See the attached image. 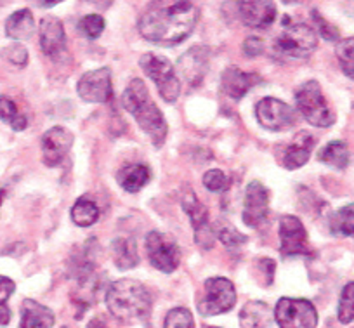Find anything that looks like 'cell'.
I'll return each instance as SVG.
<instances>
[{
  "mask_svg": "<svg viewBox=\"0 0 354 328\" xmlns=\"http://www.w3.org/2000/svg\"><path fill=\"white\" fill-rule=\"evenodd\" d=\"M255 117L261 127L273 132L290 129L297 120L294 108L277 98H262L255 106Z\"/></svg>",
  "mask_w": 354,
  "mask_h": 328,
  "instance_id": "30bf717a",
  "label": "cell"
},
{
  "mask_svg": "<svg viewBox=\"0 0 354 328\" xmlns=\"http://www.w3.org/2000/svg\"><path fill=\"white\" fill-rule=\"evenodd\" d=\"M243 53L248 57H255L262 53V40L257 37H248L243 42Z\"/></svg>",
  "mask_w": 354,
  "mask_h": 328,
  "instance_id": "f35d334b",
  "label": "cell"
},
{
  "mask_svg": "<svg viewBox=\"0 0 354 328\" xmlns=\"http://www.w3.org/2000/svg\"><path fill=\"white\" fill-rule=\"evenodd\" d=\"M238 12H240L241 21L250 28H266L274 23L277 18V6L273 2H259V0H252V2H240L238 4Z\"/></svg>",
  "mask_w": 354,
  "mask_h": 328,
  "instance_id": "d6986e66",
  "label": "cell"
},
{
  "mask_svg": "<svg viewBox=\"0 0 354 328\" xmlns=\"http://www.w3.org/2000/svg\"><path fill=\"white\" fill-rule=\"evenodd\" d=\"M280 254L283 257L311 254L308 231L295 215H283L280 219Z\"/></svg>",
  "mask_w": 354,
  "mask_h": 328,
  "instance_id": "8fae6325",
  "label": "cell"
},
{
  "mask_svg": "<svg viewBox=\"0 0 354 328\" xmlns=\"http://www.w3.org/2000/svg\"><path fill=\"white\" fill-rule=\"evenodd\" d=\"M78 26L88 39H97L104 30V19L100 15H87L80 19Z\"/></svg>",
  "mask_w": 354,
  "mask_h": 328,
  "instance_id": "e575fe53",
  "label": "cell"
},
{
  "mask_svg": "<svg viewBox=\"0 0 354 328\" xmlns=\"http://www.w3.org/2000/svg\"><path fill=\"white\" fill-rule=\"evenodd\" d=\"M274 311L261 300H250L240 311L241 328H268L273 323Z\"/></svg>",
  "mask_w": 354,
  "mask_h": 328,
  "instance_id": "7402d4cb",
  "label": "cell"
},
{
  "mask_svg": "<svg viewBox=\"0 0 354 328\" xmlns=\"http://www.w3.org/2000/svg\"><path fill=\"white\" fill-rule=\"evenodd\" d=\"M205 293L198 299V311L203 316H217L231 311L236 304V290L227 278L214 276L205 280Z\"/></svg>",
  "mask_w": 354,
  "mask_h": 328,
  "instance_id": "52a82bcc",
  "label": "cell"
},
{
  "mask_svg": "<svg viewBox=\"0 0 354 328\" xmlns=\"http://www.w3.org/2000/svg\"><path fill=\"white\" fill-rule=\"evenodd\" d=\"M63 328H66V327H63Z\"/></svg>",
  "mask_w": 354,
  "mask_h": 328,
  "instance_id": "bcb514c9",
  "label": "cell"
},
{
  "mask_svg": "<svg viewBox=\"0 0 354 328\" xmlns=\"http://www.w3.org/2000/svg\"><path fill=\"white\" fill-rule=\"evenodd\" d=\"M274 320L280 328H316L318 313L311 300L281 297L274 307Z\"/></svg>",
  "mask_w": 354,
  "mask_h": 328,
  "instance_id": "ba28073f",
  "label": "cell"
},
{
  "mask_svg": "<svg viewBox=\"0 0 354 328\" xmlns=\"http://www.w3.org/2000/svg\"><path fill=\"white\" fill-rule=\"evenodd\" d=\"M111 254L118 269H132L139 264L138 245L132 238H115L111 244Z\"/></svg>",
  "mask_w": 354,
  "mask_h": 328,
  "instance_id": "cb8c5ba5",
  "label": "cell"
},
{
  "mask_svg": "<svg viewBox=\"0 0 354 328\" xmlns=\"http://www.w3.org/2000/svg\"><path fill=\"white\" fill-rule=\"evenodd\" d=\"M163 328H195V321L186 307H174L167 313Z\"/></svg>",
  "mask_w": 354,
  "mask_h": 328,
  "instance_id": "1f68e13d",
  "label": "cell"
},
{
  "mask_svg": "<svg viewBox=\"0 0 354 328\" xmlns=\"http://www.w3.org/2000/svg\"><path fill=\"white\" fill-rule=\"evenodd\" d=\"M335 56L344 73L354 80V37L344 39L337 44Z\"/></svg>",
  "mask_w": 354,
  "mask_h": 328,
  "instance_id": "f546056e",
  "label": "cell"
},
{
  "mask_svg": "<svg viewBox=\"0 0 354 328\" xmlns=\"http://www.w3.org/2000/svg\"><path fill=\"white\" fill-rule=\"evenodd\" d=\"M139 64L142 71L155 82L160 95L167 102H176L177 98L181 95V82L177 78L172 63L160 54L146 53L141 56Z\"/></svg>",
  "mask_w": 354,
  "mask_h": 328,
  "instance_id": "8992f818",
  "label": "cell"
},
{
  "mask_svg": "<svg viewBox=\"0 0 354 328\" xmlns=\"http://www.w3.org/2000/svg\"><path fill=\"white\" fill-rule=\"evenodd\" d=\"M285 28L274 40V47L283 56L288 57H308L315 53L318 46V33L306 23H290V18H285Z\"/></svg>",
  "mask_w": 354,
  "mask_h": 328,
  "instance_id": "5b68a950",
  "label": "cell"
},
{
  "mask_svg": "<svg viewBox=\"0 0 354 328\" xmlns=\"http://www.w3.org/2000/svg\"><path fill=\"white\" fill-rule=\"evenodd\" d=\"M122 104L136 118L139 127L149 136L156 148L163 145L167 138V122L158 106L149 98L148 87L141 78H132L122 94Z\"/></svg>",
  "mask_w": 354,
  "mask_h": 328,
  "instance_id": "7a4b0ae2",
  "label": "cell"
},
{
  "mask_svg": "<svg viewBox=\"0 0 354 328\" xmlns=\"http://www.w3.org/2000/svg\"><path fill=\"white\" fill-rule=\"evenodd\" d=\"M54 314L49 307L33 299H25L21 304V323L19 328H53Z\"/></svg>",
  "mask_w": 354,
  "mask_h": 328,
  "instance_id": "44dd1931",
  "label": "cell"
},
{
  "mask_svg": "<svg viewBox=\"0 0 354 328\" xmlns=\"http://www.w3.org/2000/svg\"><path fill=\"white\" fill-rule=\"evenodd\" d=\"M313 148H315V138H313L311 132L301 131L294 136L290 145L283 148V153L280 156L281 165L288 170L301 169L302 165L308 163Z\"/></svg>",
  "mask_w": 354,
  "mask_h": 328,
  "instance_id": "ac0fdd59",
  "label": "cell"
},
{
  "mask_svg": "<svg viewBox=\"0 0 354 328\" xmlns=\"http://www.w3.org/2000/svg\"><path fill=\"white\" fill-rule=\"evenodd\" d=\"M313 18H315V23H316V33H319L323 39L330 40V42L339 39V30H337L333 25H330L325 18H322L318 12L313 11Z\"/></svg>",
  "mask_w": 354,
  "mask_h": 328,
  "instance_id": "d590c367",
  "label": "cell"
},
{
  "mask_svg": "<svg viewBox=\"0 0 354 328\" xmlns=\"http://www.w3.org/2000/svg\"><path fill=\"white\" fill-rule=\"evenodd\" d=\"M205 328H214V327H205Z\"/></svg>",
  "mask_w": 354,
  "mask_h": 328,
  "instance_id": "f6af8a7d",
  "label": "cell"
},
{
  "mask_svg": "<svg viewBox=\"0 0 354 328\" xmlns=\"http://www.w3.org/2000/svg\"><path fill=\"white\" fill-rule=\"evenodd\" d=\"M183 208L186 210V214H188L189 221L193 224L196 244L202 248L212 247L214 240H216V235H214V228L209 223V210L205 208V205L192 191V193H188L183 198Z\"/></svg>",
  "mask_w": 354,
  "mask_h": 328,
  "instance_id": "5bb4252c",
  "label": "cell"
},
{
  "mask_svg": "<svg viewBox=\"0 0 354 328\" xmlns=\"http://www.w3.org/2000/svg\"><path fill=\"white\" fill-rule=\"evenodd\" d=\"M330 231L337 237L354 238V203L346 205L330 217Z\"/></svg>",
  "mask_w": 354,
  "mask_h": 328,
  "instance_id": "4316f807",
  "label": "cell"
},
{
  "mask_svg": "<svg viewBox=\"0 0 354 328\" xmlns=\"http://www.w3.org/2000/svg\"><path fill=\"white\" fill-rule=\"evenodd\" d=\"M259 264H261L262 273L266 275V285H271V283H273V276H274V269H277V264H274V261H271V259H261V261H259Z\"/></svg>",
  "mask_w": 354,
  "mask_h": 328,
  "instance_id": "ab89813d",
  "label": "cell"
},
{
  "mask_svg": "<svg viewBox=\"0 0 354 328\" xmlns=\"http://www.w3.org/2000/svg\"><path fill=\"white\" fill-rule=\"evenodd\" d=\"M56 4H59V2H40V8H49V6H56Z\"/></svg>",
  "mask_w": 354,
  "mask_h": 328,
  "instance_id": "7bdbcfd3",
  "label": "cell"
},
{
  "mask_svg": "<svg viewBox=\"0 0 354 328\" xmlns=\"http://www.w3.org/2000/svg\"><path fill=\"white\" fill-rule=\"evenodd\" d=\"M318 160L333 169L344 170L351 162L349 148L344 141H330L318 152Z\"/></svg>",
  "mask_w": 354,
  "mask_h": 328,
  "instance_id": "d4e9b609",
  "label": "cell"
},
{
  "mask_svg": "<svg viewBox=\"0 0 354 328\" xmlns=\"http://www.w3.org/2000/svg\"><path fill=\"white\" fill-rule=\"evenodd\" d=\"M106 307L115 320L134 323L151 313V295L148 289L136 280H118L108 289Z\"/></svg>",
  "mask_w": 354,
  "mask_h": 328,
  "instance_id": "3957f363",
  "label": "cell"
},
{
  "mask_svg": "<svg viewBox=\"0 0 354 328\" xmlns=\"http://www.w3.org/2000/svg\"><path fill=\"white\" fill-rule=\"evenodd\" d=\"M214 235L219 237V240L223 242L224 247H227L230 250H238V248L247 242V237L241 235L238 230H234L233 226H230V224H224V226L214 230Z\"/></svg>",
  "mask_w": 354,
  "mask_h": 328,
  "instance_id": "d6a6232c",
  "label": "cell"
},
{
  "mask_svg": "<svg viewBox=\"0 0 354 328\" xmlns=\"http://www.w3.org/2000/svg\"><path fill=\"white\" fill-rule=\"evenodd\" d=\"M40 47L46 56L57 60L66 49V35L63 23L53 16H46L40 21Z\"/></svg>",
  "mask_w": 354,
  "mask_h": 328,
  "instance_id": "e0dca14e",
  "label": "cell"
},
{
  "mask_svg": "<svg viewBox=\"0 0 354 328\" xmlns=\"http://www.w3.org/2000/svg\"><path fill=\"white\" fill-rule=\"evenodd\" d=\"M270 214V193L261 181H252L245 190L243 198V223L248 228H255L264 224Z\"/></svg>",
  "mask_w": 354,
  "mask_h": 328,
  "instance_id": "7c38bea8",
  "label": "cell"
},
{
  "mask_svg": "<svg viewBox=\"0 0 354 328\" xmlns=\"http://www.w3.org/2000/svg\"><path fill=\"white\" fill-rule=\"evenodd\" d=\"M149 181V169L142 163H136V165H129L120 170L118 174V183L129 193H136L141 190L146 183Z\"/></svg>",
  "mask_w": 354,
  "mask_h": 328,
  "instance_id": "484cf974",
  "label": "cell"
},
{
  "mask_svg": "<svg viewBox=\"0 0 354 328\" xmlns=\"http://www.w3.org/2000/svg\"><path fill=\"white\" fill-rule=\"evenodd\" d=\"M261 78L254 73L241 71L240 68L230 66L224 70L221 77V91L231 99H241L255 84H259Z\"/></svg>",
  "mask_w": 354,
  "mask_h": 328,
  "instance_id": "ffe728a7",
  "label": "cell"
},
{
  "mask_svg": "<svg viewBox=\"0 0 354 328\" xmlns=\"http://www.w3.org/2000/svg\"><path fill=\"white\" fill-rule=\"evenodd\" d=\"M146 254H148L149 264L162 273L176 271L179 266V247L176 242L160 231H149L146 235Z\"/></svg>",
  "mask_w": 354,
  "mask_h": 328,
  "instance_id": "9c48e42d",
  "label": "cell"
},
{
  "mask_svg": "<svg viewBox=\"0 0 354 328\" xmlns=\"http://www.w3.org/2000/svg\"><path fill=\"white\" fill-rule=\"evenodd\" d=\"M73 145V134L64 127H53L42 136V156L44 163L49 167H57Z\"/></svg>",
  "mask_w": 354,
  "mask_h": 328,
  "instance_id": "9a60e30c",
  "label": "cell"
},
{
  "mask_svg": "<svg viewBox=\"0 0 354 328\" xmlns=\"http://www.w3.org/2000/svg\"><path fill=\"white\" fill-rule=\"evenodd\" d=\"M6 33L9 39L28 40L35 33V19L30 9H21L11 15L6 21Z\"/></svg>",
  "mask_w": 354,
  "mask_h": 328,
  "instance_id": "603a6c76",
  "label": "cell"
},
{
  "mask_svg": "<svg viewBox=\"0 0 354 328\" xmlns=\"http://www.w3.org/2000/svg\"><path fill=\"white\" fill-rule=\"evenodd\" d=\"M203 184L209 191L212 193H219V191H224L230 184V177L226 176V172L219 169H212V170H207L205 176H203Z\"/></svg>",
  "mask_w": 354,
  "mask_h": 328,
  "instance_id": "836d02e7",
  "label": "cell"
},
{
  "mask_svg": "<svg viewBox=\"0 0 354 328\" xmlns=\"http://www.w3.org/2000/svg\"><path fill=\"white\" fill-rule=\"evenodd\" d=\"M209 61L210 51L203 46H195L179 57V61H177V70L183 75L186 84L195 87L205 77L207 70H209Z\"/></svg>",
  "mask_w": 354,
  "mask_h": 328,
  "instance_id": "2e32d148",
  "label": "cell"
},
{
  "mask_svg": "<svg viewBox=\"0 0 354 328\" xmlns=\"http://www.w3.org/2000/svg\"><path fill=\"white\" fill-rule=\"evenodd\" d=\"M71 219L80 228L93 226L94 223H97V219H100V208H97V205L93 200L80 198L71 207Z\"/></svg>",
  "mask_w": 354,
  "mask_h": 328,
  "instance_id": "83f0119b",
  "label": "cell"
},
{
  "mask_svg": "<svg viewBox=\"0 0 354 328\" xmlns=\"http://www.w3.org/2000/svg\"><path fill=\"white\" fill-rule=\"evenodd\" d=\"M15 290H16V285L11 278L0 276V304L8 302V299L15 293Z\"/></svg>",
  "mask_w": 354,
  "mask_h": 328,
  "instance_id": "74e56055",
  "label": "cell"
},
{
  "mask_svg": "<svg viewBox=\"0 0 354 328\" xmlns=\"http://www.w3.org/2000/svg\"><path fill=\"white\" fill-rule=\"evenodd\" d=\"M0 120L11 125L16 132L25 131V127L28 125L25 115L19 113L16 102L8 95H0Z\"/></svg>",
  "mask_w": 354,
  "mask_h": 328,
  "instance_id": "f1b7e54d",
  "label": "cell"
},
{
  "mask_svg": "<svg viewBox=\"0 0 354 328\" xmlns=\"http://www.w3.org/2000/svg\"><path fill=\"white\" fill-rule=\"evenodd\" d=\"M11 309L8 307V304H0V327H6L11 321Z\"/></svg>",
  "mask_w": 354,
  "mask_h": 328,
  "instance_id": "60d3db41",
  "label": "cell"
},
{
  "mask_svg": "<svg viewBox=\"0 0 354 328\" xmlns=\"http://www.w3.org/2000/svg\"><path fill=\"white\" fill-rule=\"evenodd\" d=\"M4 197H6V191L0 190V205H2V201H4Z\"/></svg>",
  "mask_w": 354,
  "mask_h": 328,
  "instance_id": "ee69618b",
  "label": "cell"
},
{
  "mask_svg": "<svg viewBox=\"0 0 354 328\" xmlns=\"http://www.w3.org/2000/svg\"><path fill=\"white\" fill-rule=\"evenodd\" d=\"M87 328H108V327L104 325V321L101 320V318H94V320H91V323H88Z\"/></svg>",
  "mask_w": 354,
  "mask_h": 328,
  "instance_id": "b9f144b4",
  "label": "cell"
},
{
  "mask_svg": "<svg viewBox=\"0 0 354 328\" xmlns=\"http://www.w3.org/2000/svg\"><path fill=\"white\" fill-rule=\"evenodd\" d=\"M198 18L200 11L193 2H153L139 18L138 28L149 42L172 47L192 35Z\"/></svg>",
  "mask_w": 354,
  "mask_h": 328,
  "instance_id": "6da1fadb",
  "label": "cell"
},
{
  "mask_svg": "<svg viewBox=\"0 0 354 328\" xmlns=\"http://www.w3.org/2000/svg\"><path fill=\"white\" fill-rule=\"evenodd\" d=\"M337 316L342 325H349L354 320V282H349L340 292Z\"/></svg>",
  "mask_w": 354,
  "mask_h": 328,
  "instance_id": "4dcf8cb0",
  "label": "cell"
},
{
  "mask_svg": "<svg viewBox=\"0 0 354 328\" xmlns=\"http://www.w3.org/2000/svg\"><path fill=\"white\" fill-rule=\"evenodd\" d=\"M295 104L299 113L315 127H330L335 122V115L323 98L322 87L316 80H308L295 91Z\"/></svg>",
  "mask_w": 354,
  "mask_h": 328,
  "instance_id": "277c9868",
  "label": "cell"
},
{
  "mask_svg": "<svg viewBox=\"0 0 354 328\" xmlns=\"http://www.w3.org/2000/svg\"><path fill=\"white\" fill-rule=\"evenodd\" d=\"M2 56H4L8 61H11L12 64H19V66H23V64H26V61H28V51H26L23 46H19V44H15V46L6 47Z\"/></svg>",
  "mask_w": 354,
  "mask_h": 328,
  "instance_id": "8d00e7d4",
  "label": "cell"
},
{
  "mask_svg": "<svg viewBox=\"0 0 354 328\" xmlns=\"http://www.w3.org/2000/svg\"><path fill=\"white\" fill-rule=\"evenodd\" d=\"M77 92L85 102H108L113 95L110 68H97L82 75Z\"/></svg>",
  "mask_w": 354,
  "mask_h": 328,
  "instance_id": "4fadbf2b",
  "label": "cell"
}]
</instances>
